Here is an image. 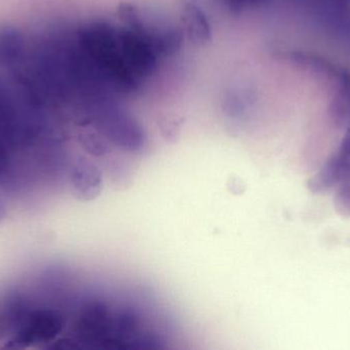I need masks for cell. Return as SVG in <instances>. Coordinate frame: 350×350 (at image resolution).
<instances>
[{
  "label": "cell",
  "instance_id": "6",
  "mask_svg": "<svg viewBox=\"0 0 350 350\" xmlns=\"http://www.w3.org/2000/svg\"><path fill=\"white\" fill-rule=\"evenodd\" d=\"M224 5L232 14H239L251 6H258L265 0H221Z\"/></svg>",
  "mask_w": 350,
  "mask_h": 350
},
{
  "label": "cell",
  "instance_id": "2",
  "mask_svg": "<svg viewBox=\"0 0 350 350\" xmlns=\"http://www.w3.org/2000/svg\"><path fill=\"white\" fill-rule=\"evenodd\" d=\"M37 110L38 104L24 107L18 103L16 97L0 82V137L14 153L21 147L33 146L41 133Z\"/></svg>",
  "mask_w": 350,
  "mask_h": 350
},
{
  "label": "cell",
  "instance_id": "5",
  "mask_svg": "<svg viewBox=\"0 0 350 350\" xmlns=\"http://www.w3.org/2000/svg\"><path fill=\"white\" fill-rule=\"evenodd\" d=\"M25 51L22 33L14 27L0 28V67L14 65L20 61Z\"/></svg>",
  "mask_w": 350,
  "mask_h": 350
},
{
  "label": "cell",
  "instance_id": "1",
  "mask_svg": "<svg viewBox=\"0 0 350 350\" xmlns=\"http://www.w3.org/2000/svg\"><path fill=\"white\" fill-rule=\"evenodd\" d=\"M6 318L10 331L6 347L27 349L53 343V347L61 349L68 318L59 308L35 304L18 296L10 302Z\"/></svg>",
  "mask_w": 350,
  "mask_h": 350
},
{
  "label": "cell",
  "instance_id": "7",
  "mask_svg": "<svg viewBox=\"0 0 350 350\" xmlns=\"http://www.w3.org/2000/svg\"><path fill=\"white\" fill-rule=\"evenodd\" d=\"M337 1L347 2V1H349V0H337Z\"/></svg>",
  "mask_w": 350,
  "mask_h": 350
},
{
  "label": "cell",
  "instance_id": "3",
  "mask_svg": "<svg viewBox=\"0 0 350 350\" xmlns=\"http://www.w3.org/2000/svg\"><path fill=\"white\" fill-rule=\"evenodd\" d=\"M310 188L320 193L337 188L335 207L341 215L350 216V121L340 145L310 180Z\"/></svg>",
  "mask_w": 350,
  "mask_h": 350
},
{
  "label": "cell",
  "instance_id": "4",
  "mask_svg": "<svg viewBox=\"0 0 350 350\" xmlns=\"http://www.w3.org/2000/svg\"><path fill=\"white\" fill-rule=\"evenodd\" d=\"M181 18L191 42L197 45L211 42V25L198 0H181Z\"/></svg>",
  "mask_w": 350,
  "mask_h": 350
}]
</instances>
